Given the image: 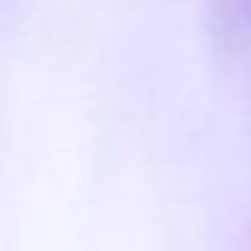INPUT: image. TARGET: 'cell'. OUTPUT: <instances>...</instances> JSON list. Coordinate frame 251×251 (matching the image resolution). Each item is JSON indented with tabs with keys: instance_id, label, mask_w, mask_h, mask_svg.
Segmentation results:
<instances>
[{
	"instance_id": "cell-1",
	"label": "cell",
	"mask_w": 251,
	"mask_h": 251,
	"mask_svg": "<svg viewBox=\"0 0 251 251\" xmlns=\"http://www.w3.org/2000/svg\"><path fill=\"white\" fill-rule=\"evenodd\" d=\"M248 3H251V0H248Z\"/></svg>"
}]
</instances>
